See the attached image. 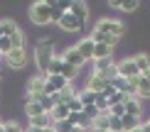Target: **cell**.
Listing matches in <instances>:
<instances>
[{"mask_svg": "<svg viewBox=\"0 0 150 132\" xmlns=\"http://www.w3.org/2000/svg\"><path fill=\"white\" fill-rule=\"evenodd\" d=\"M52 59H54V44H52L49 37H42L37 42V47H35V61H37V68H40L42 76H45V71H47V66H49Z\"/></svg>", "mask_w": 150, "mask_h": 132, "instance_id": "cell-1", "label": "cell"}, {"mask_svg": "<svg viewBox=\"0 0 150 132\" xmlns=\"http://www.w3.org/2000/svg\"><path fill=\"white\" fill-rule=\"evenodd\" d=\"M93 32H101L106 37H118V39H121L123 32H126V27H123V22L116 20V17H101V20L96 22V27H93Z\"/></svg>", "mask_w": 150, "mask_h": 132, "instance_id": "cell-2", "label": "cell"}, {"mask_svg": "<svg viewBox=\"0 0 150 132\" xmlns=\"http://www.w3.org/2000/svg\"><path fill=\"white\" fill-rule=\"evenodd\" d=\"M52 5L54 3H45V0L32 3V5H30V20H32L35 24H47L49 22V15H52Z\"/></svg>", "mask_w": 150, "mask_h": 132, "instance_id": "cell-3", "label": "cell"}, {"mask_svg": "<svg viewBox=\"0 0 150 132\" xmlns=\"http://www.w3.org/2000/svg\"><path fill=\"white\" fill-rule=\"evenodd\" d=\"M91 76H98V78H103V81H111L116 76V61H113V56L111 59H101V61H93V73Z\"/></svg>", "mask_w": 150, "mask_h": 132, "instance_id": "cell-4", "label": "cell"}, {"mask_svg": "<svg viewBox=\"0 0 150 132\" xmlns=\"http://www.w3.org/2000/svg\"><path fill=\"white\" fill-rule=\"evenodd\" d=\"M116 76H121V78H126V81H135V78L140 76L138 68H135L133 56H126L123 61H116Z\"/></svg>", "mask_w": 150, "mask_h": 132, "instance_id": "cell-5", "label": "cell"}, {"mask_svg": "<svg viewBox=\"0 0 150 132\" xmlns=\"http://www.w3.org/2000/svg\"><path fill=\"white\" fill-rule=\"evenodd\" d=\"M40 96H47V93H45V76H42V73H37V76L30 78L27 100H30V103H37V98H40Z\"/></svg>", "mask_w": 150, "mask_h": 132, "instance_id": "cell-6", "label": "cell"}, {"mask_svg": "<svg viewBox=\"0 0 150 132\" xmlns=\"http://www.w3.org/2000/svg\"><path fill=\"white\" fill-rule=\"evenodd\" d=\"M69 86V81H67L64 76H45V93L47 96H52V93H59L62 88H67Z\"/></svg>", "mask_w": 150, "mask_h": 132, "instance_id": "cell-7", "label": "cell"}, {"mask_svg": "<svg viewBox=\"0 0 150 132\" xmlns=\"http://www.w3.org/2000/svg\"><path fill=\"white\" fill-rule=\"evenodd\" d=\"M5 61H8V66L12 68H22L25 64H27V49H12L10 54H5Z\"/></svg>", "mask_w": 150, "mask_h": 132, "instance_id": "cell-8", "label": "cell"}, {"mask_svg": "<svg viewBox=\"0 0 150 132\" xmlns=\"http://www.w3.org/2000/svg\"><path fill=\"white\" fill-rule=\"evenodd\" d=\"M62 61H64V64H69V66H74V68H81V66L86 64L84 56L76 52V47H67L64 52H62Z\"/></svg>", "mask_w": 150, "mask_h": 132, "instance_id": "cell-9", "label": "cell"}, {"mask_svg": "<svg viewBox=\"0 0 150 132\" xmlns=\"http://www.w3.org/2000/svg\"><path fill=\"white\" fill-rule=\"evenodd\" d=\"M59 27L64 29V32H79V29L84 27V22H79L71 12H64V15H62V20H59Z\"/></svg>", "mask_w": 150, "mask_h": 132, "instance_id": "cell-10", "label": "cell"}, {"mask_svg": "<svg viewBox=\"0 0 150 132\" xmlns=\"http://www.w3.org/2000/svg\"><path fill=\"white\" fill-rule=\"evenodd\" d=\"M93 47H96V44L91 42V37H84V39H79V44H76V52L84 56V61H91L93 59Z\"/></svg>", "mask_w": 150, "mask_h": 132, "instance_id": "cell-11", "label": "cell"}, {"mask_svg": "<svg viewBox=\"0 0 150 132\" xmlns=\"http://www.w3.org/2000/svg\"><path fill=\"white\" fill-rule=\"evenodd\" d=\"M123 108H126L128 115H135V117H140V112H143V105H140V100L135 96H126L123 98Z\"/></svg>", "mask_w": 150, "mask_h": 132, "instance_id": "cell-12", "label": "cell"}, {"mask_svg": "<svg viewBox=\"0 0 150 132\" xmlns=\"http://www.w3.org/2000/svg\"><path fill=\"white\" fill-rule=\"evenodd\" d=\"M30 127L49 130V127H54V120L49 117V112H42V115H37V117H30Z\"/></svg>", "mask_w": 150, "mask_h": 132, "instance_id": "cell-13", "label": "cell"}, {"mask_svg": "<svg viewBox=\"0 0 150 132\" xmlns=\"http://www.w3.org/2000/svg\"><path fill=\"white\" fill-rule=\"evenodd\" d=\"M106 88H108V81H103V78H98V76H91L89 81H86V91H91V93H103Z\"/></svg>", "mask_w": 150, "mask_h": 132, "instance_id": "cell-14", "label": "cell"}, {"mask_svg": "<svg viewBox=\"0 0 150 132\" xmlns=\"http://www.w3.org/2000/svg\"><path fill=\"white\" fill-rule=\"evenodd\" d=\"M133 61H135V68H138L140 76H148L150 73V56L148 54H135Z\"/></svg>", "mask_w": 150, "mask_h": 132, "instance_id": "cell-15", "label": "cell"}, {"mask_svg": "<svg viewBox=\"0 0 150 132\" xmlns=\"http://www.w3.org/2000/svg\"><path fill=\"white\" fill-rule=\"evenodd\" d=\"M69 12L76 17L79 22H86V17H89V5H86V3H71Z\"/></svg>", "mask_w": 150, "mask_h": 132, "instance_id": "cell-16", "label": "cell"}, {"mask_svg": "<svg viewBox=\"0 0 150 132\" xmlns=\"http://www.w3.org/2000/svg\"><path fill=\"white\" fill-rule=\"evenodd\" d=\"M135 98H150V73L148 76H140L138 81V88H135Z\"/></svg>", "mask_w": 150, "mask_h": 132, "instance_id": "cell-17", "label": "cell"}, {"mask_svg": "<svg viewBox=\"0 0 150 132\" xmlns=\"http://www.w3.org/2000/svg\"><path fill=\"white\" fill-rule=\"evenodd\" d=\"M49 117H52L54 122H62V120H69V108H67L64 103L54 105V108H52V112H49Z\"/></svg>", "mask_w": 150, "mask_h": 132, "instance_id": "cell-18", "label": "cell"}, {"mask_svg": "<svg viewBox=\"0 0 150 132\" xmlns=\"http://www.w3.org/2000/svg\"><path fill=\"white\" fill-rule=\"evenodd\" d=\"M76 98L81 100V105H84V110H91L93 108V103H96V93H91V91H79L76 93Z\"/></svg>", "mask_w": 150, "mask_h": 132, "instance_id": "cell-19", "label": "cell"}, {"mask_svg": "<svg viewBox=\"0 0 150 132\" xmlns=\"http://www.w3.org/2000/svg\"><path fill=\"white\" fill-rule=\"evenodd\" d=\"M138 125H140V117H135V115H128V112H126V115L121 117V127H123V132L135 130Z\"/></svg>", "mask_w": 150, "mask_h": 132, "instance_id": "cell-20", "label": "cell"}, {"mask_svg": "<svg viewBox=\"0 0 150 132\" xmlns=\"http://www.w3.org/2000/svg\"><path fill=\"white\" fill-rule=\"evenodd\" d=\"M111 8L123 10V12H133V10H138V3H135V0H113Z\"/></svg>", "mask_w": 150, "mask_h": 132, "instance_id": "cell-21", "label": "cell"}, {"mask_svg": "<svg viewBox=\"0 0 150 132\" xmlns=\"http://www.w3.org/2000/svg\"><path fill=\"white\" fill-rule=\"evenodd\" d=\"M62 54H54V59L49 61V66H47V71H45V76H57V73L62 71Z\"/></svg>", "mask_w": 150, "mask_h": 132, "instance_id": "cell-22", "label": "cell"}, {"mask_svg": "<svg viewBox=\"0 0 150 132\" xmlns=\"http://www.w3.org/2000/svg\"><path fill=\"white\" fill-rule=\"evenodd\" d=\"M17 22H12V20H3L0 22V39H3V37H10V34H15L17 32Z\"/></svg>", "mask_w": 150, "mask_h": 132, "instance_id": "cell-23", "label": "cell"}, {"mask_svg": "<svg viewBox=\"0 0 150 132\" xmlns=\"http://www.w3.org/2000/svg\"><path fill=\"white\" fill-rule=\"evenodd\" d=\"M76 73H79V68H74V66H69V64H62V71H59V76H64L67 81H69V83H71L74 78H76Z\"/></svg>", "mask_w": 150, "mask_h": 132, "instance_id": "cell-24", "label": "cell"}, {"mask_svg": "<svg viewBox=\"0 0 150 132\" xmlns=\"http://www.w3.org/2000/svg\"><path fill=\"white\" fill-rule=\"evenodd\" d=\"M67 108H69V115H76V112H84V105H81V100L76 98V96H74L71 100H67Z\"/></svg>", "mask_w": 150, "mask_h": 132, "instance_id": "cell-25", "label": "cell"}, {"mask_svg": "<svg viewBox=\"0 0 150 132\" xmlns=\"http://www.w3.org/2000/svg\"><path fill=\"white\" fill-rule=\"evenodd\" d=\"M25 112H27V117H37V115H42L45 110H42V105H40V103H30V100H27V105H25Z\"/></svg>", "mask_w": 150, "mask_h": 132, "instance_id": "cell-26", "label": "cell"}, {"mask_svg": "<svg viewBox=\"0 0 150 132\" xmlns=\"http://www.w3.org/2000/svg\"><path fill=\"white\" fill-rule=\"evenodd\" d=\"M74 96H76V93H74V86L69 83L67 88H62V91H59V103H67V100H71Z\"/></svg>", "mask_w": 150, "mask_h": 132, "instance_id": "cell-27", "label": "cell"}, {"mask_svg": "<svg viewBox=\"0 0 150 132\" xmlns=\"http://www.w3.org/2000/svg\"><path fill=\"white\" fill-rule=\"evenodd\" d=\"M62 15H64V10H62L59 5L54 3V5H52V15H49V22H57V24H59V20H62Z\"/></svg>", "mask_w": 150, "mask_h": 132, "instance_id": "cell-28", "label": "cell"}, {"mask_svg": "<svg viewBox=\"0 0 150 132\" xmlns=\"http://www.w3.org/2000/svg\"><path fill=\"white\" fill-rule=\"evenodd\" d=\"M71 127H74V125L69 122V120H62V122H54V132H71Z\"/></svg>", "mask_w": 150, "mask_h": 132, "instance_id": "cell-29", "label": "cell"}, {"mask_svg": "<svg viewBox=\"0 0 150 132\" xmlns=\"http://www.w3.org/2000/svg\"><path fill=\"white\" fill-rule=\"evenodd\" d=\"M108 132H123L121 117H111V120H108Z\"/></svg>", "mask_w": 150, "mask_h": 132, "instance_id": "cell-30", "label": "cell"}, {"mask_svg": "<svg viewBox=\"0 0 150 132\" xmlns=\"http://www.w3.org/2000/svg\"><path fill=\"white\" fill-rule=\"evenodd\" d=\"M3 130L5 132H25L22 127H20V125H17L15 120H10V122H3Z\"/></svg>", "mask_w": 150, "mask_h": 132, "instance_id": "cell-31", "label": "cell"}, {"mask_svg": "<svg viewBox=\"0 0 150 132\" xmlns=\"http://www.w3.org/2000/svg\"><path fill=\"white\" fill-rule=\"evenodd\" d=\"M140 127H143V132H150V122H140Z\"/></svg>", "mask_w": 150, "mask_h": 132, "instance_id": "cell-32", "label": "cell"}, {"mask_svg": "<svg viewBox=\"0 0 150 132\" xmlns=\"http://www.w3.org/2000/svg\"><path fill=\"white\" fill-rule=\"evenodd\" d=\"M71 132H89V130H84V127H71Z\"/></svg>", "mask_w": 150, "mask_h": 132, "instance_id": "cell-33", "label": "cell"}, {"mask_svg": "<svg viewBox=\"0 0 150 132\" xmlns=\"http://www.w3.org/2000/svg\"><path fill=\"white\" fill-rule=\"evenodd\" d=\"M27 132H42V130H37V127H27Z\"/></svg>", "mask_w": 150, "mask_h": 132, "instance_id": "cell-34", "label": "cell"}, {"mask_svg": "<svg viewBox=\"0 0 150 132\" xmlns=\"http://www.w3.org/2000/svg\"><path fill=\"white\" fill-rule=\"evenodd\" d=\"M130 132H143V127H140V125H138V127H135V130H130Z\"/></svg>", "mask_w": 150, "mask_h": 132, "instance_id": "cell-35", "label": "cell"}, {"mask_svg": "<svg viewBox=\"0 0 150 132\" xmlns=\"http://www.w3.org/2000/svg\"><path fill=\"white\" fill-rule=\"evenodd\" d=\"M89 132H108V130H89Z\"/></svg>", "mask_w": 150, "mask_h": 132, "instance_id": "cell-36", "label": "cell"}, {"mask_svg": "<svg viewBox=\"0 0 150 132\" xmlns=\"http://www.w3.org/2000/svg\"><path fill=\"white\" fill-rule=\"evenodd\" d=\"M42 132H54V130H52V127H49V130H42Z\"/></svg>", "mask_w": 150, "mask_h": 132, "instance_id": "cell-37", "label": "cell"}, {"mask_svg": "<svg viewBox=\"0 0 150 132\" xmlns=\"http://www.w3.org/2000/svg\"><path fill=\"white\" fill-rule=\"evenodd\" d=\"M0 132H5V130H3V127H0Z\"/></svg>", "mask_w": 150, "mask_h": 132, "instance_id": "cell-38", "label": "cell"}, {"mask_svg": "<svg viewBox=\"0 0 150 132\" xmlns=\"http://www.w3.org/2000/svg\"><path fill=\"white\" fill-rule=\"evenodd\" d=\"M0 127H3V122H0Z\"/></svg>", "mask_w": 150, "mask_h": 132, "instance_id": "cell-39", "label": "cell"}, {"mask_svg": "<svg viewBox=\"0 0 150 132\" xmlns=\"http://www.w3.org/2000/svg\"><path fill=\"white\" fill-rule=\"evenodd\" d=\"M148 122H150V120H148Z\"/></svg>", "mask_w": 150, "mask_h": 132, "instance_id": "cell-40", "label": "cell"}]
</instances>
